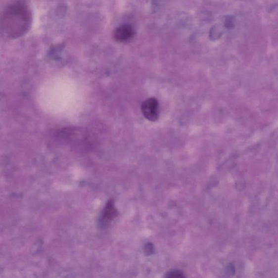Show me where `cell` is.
<instances>
[{"label":"cell","mask_w":278,"mask_h":278,"mask_svg":"<svg viewBox=\"0 0 278 278\" xmlns=\"http://www.w3.org/2000/svg\"><path fill=\"white\" fill-rule=\"evenodd\" d=\"M32 21V13L25 2L11 3L0 13V35L17 39L29 31Z\"/></svg>","instance_id":"1"},{"label":"cell","mask_w":278,"mask_h":278,"mask_svg":"<svg viewBox=\"0 0 278 278\" xmlns=\"http://www.w3.org/2000/svg\"><path fill=\"white\" fill-rule=\"evenodd\" d=\"M142 113L144 118L149 121H157L159 116V107L158 100L154 97L148 98L141 105Z\"/></svg>","instance_id":"2"},{"label":"cell","mask_w":278,"mask_h":278,"mask_svg":"<svg viewBox=\"0 0 278 278\" xmlns=\"http://www.w3.org/2000/svg\"><path fill=\"white\" fill-rule=\"evenodd\" d=\"M135 35V31L130 25H124L117 28L114 33L115 40L120 43L131 40Z\"/></svg>","instance_id":"3"},{"label":"cell","mask_w":278,"mask_h":278,"mask_svg":"<svg viewBox=\"0 0 278 278\" xmlns=\"http://www.w3.org/2000/svg\"><path fill=\"white\" fill-rule=\"evenodd\" d=\"M117 215H118V210L115 208L113 200L110 199L105 205L102 215L101 221L104 224L109 223L114 220Z\"/></svg>","instance_id":"4"},{"label":"cell","mask_w":278,"mask_h":278,"mask_svg":"<svg viewBox=\"0 0 278 278\" xmlns=\"http://www.w3.org/2000/svg\"><path fill=\"white\" fill-rule=\"evenodd\" d=\"M165 278H186V277L182 271L175 270L169 272Z\"/></svg>","instance_id":"5"}]
</instances>
